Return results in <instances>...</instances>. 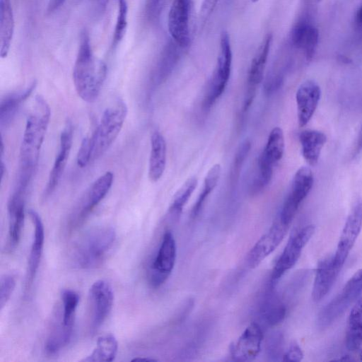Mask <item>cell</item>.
<instances>
[{
    "mask_svg": "<svg viewBox=\"0 0 362 362\" xmlns=\"http://www.w3.org/2000/svg\"><path fill=\"white\" fill-rule=\"evenodd\" d=\"M50 116L48 103L42 96L37 95L27 118L21 144L18 181L28 184L30 182L38 163Z\"/></svg>",
    "mask_w": 362,
    "mask_h": 362,
    "instance_id": "6da1fadb",
    "label": "cell"
},
{
    "mask_svg": "<svg viewBox=\"0 0 362 362\" xmlns=\"http://www.w3.org/2000/svg\"><path fill=\"white\" fill-rule=\"evenodd\" d=\"M107 75V66L97 62L93 52L88 33L83 30L73 70V81L78 96L93 103L98 98Z\"/></svg>",
    "mask_w": 362,
    "mask_h": 362,
    "instance_id": "7a4b0ae2",
    "label": "cell"
},
{
    "mask_svg": "<svg viewBox=\"0 0 362 362\" xmlns=\"http://www.w3.org/2000/svg\"><path fill=\"white\" fill-rule=\"evenodd\" d=\"M115 239V230L110 226H98L88 230L76 244L73 261L81 269L98 267L105 259Z\"/></svg>",
    "mask_w": 362,
    "mask_h": 362,
    "instance_id": "3957f363",
    "label": "cell"
},
{
    "mask_svg": "<svg viewBox=\"0 0 362 362\" xmlns=\"http://www.w3.org/2000/svg\"><path fill=\"white\" fill-rule=\"evenodd\" d=\"M127 115V107L121 100L107 107L99 124L89 137L91 147V160L103 156L119 135Z\"/></svg>",
    "mask_w": 362,
    "mask_h": 362,
    "instance_id": "277c9868",
    "label": "cell"
},
{
    "mask_svg": "<svg viewBox=\"0 0 362 362\" xmlns=\"http://www.w3.org/2000/svg\"><path fill=\"white\" fill-rule=\"evenodd\" d=\"M232 66V50L228 33L223 30L220 35L219 52L216 64L204 95L203 106L210 108L224 93Z\"/></svg>",
    "mask_w": 362,
    "mask_h": 362,
    "instance_id": "5b68a950",
    "label": "cell"
},
{
    "mask_svg": "<svg viewBox=\"0 0 362 362\" xmlns=\"http://www.w3.org/2000/svg\"><path fill=\"white\" fill-rule=\"evenodd\" d=\"M362 292V269L346 282L342 290L320 312L317 324L325 328L341 317Z\"/></svg>",
    "mask_w": 362,
    "mask_h": 362,
    "instance_id": "8992f818",
    "label": "cell"
},
{
    "mask_svg": "<svg viewBox=\"0 0 362 362\" xmlns=\"http://www.w3.org/2000/svg\"><path fill=\"white\" fill-rule=\"evenodd\" d=\"M314 182L312 170L308 167L300 168L295 173L291 189L284 202L279 218L290 226L300 205L310 192Z\"/></svg>",
    "mask_w": 362,
    "mask_h": 362,
    "instance_id": "52a82bcc",
    "label": "cell"
},
{
    "mask_svg": "<svg viewBox=\"0 0 362 362\" xmlns=\"http://www.w3.org/2000/svg\"><path fill=\"white\" fill-rule=\"evenodd\" d=\"M315 229L313 225L305 226L289 238L273 268L271 276L272 286L296 264L304 247L313 235Z\"/></svg>",
    "mask_w": 362,
    "mask_h": 362,
    "instance_id": "ba28073f",
    "label": "cell"
},
{
    "mask_svg": "<svg viewBox=\"0 0 362 362\" xmlns=\"http://www.w3.org/2000/svg\"><path fill=\"white\" fill-rule=\"evenodd\" d=\"M176 243L171 231H166L157 254L151 264L148 279L153 287H159L168 279L172 273L176 261Z\"/></svg>",
    "mask_w": 362,
    "mask_h": 362,
    "instance_id": "9c48e42d",
    "label": "cell"
},
{
    "mask_svg": "<svg viewBox=\"0 0 362 362\" xmlns=\"http://www.w3.org/2000/svg\"><path fill=\"white\" fill-rule=\"evenodd\" d=\"M28 187L16 185L8 204V230L5 250L13 251L21 240L25 221V204Z\"/></svg>",
    "mask_w": 362,
    "mask_h": 362,
    "instance_id": "30bf717a",
    "label": "cell"
},
{
    "mask_svg": "<svg viewBox=\"0 0 362 362\" xmlns=\"http://www.w3.org/2000/svg\"><path fill=\"white\" fill-rule=\"evenodd\" d=\"M88 300L90 312L91 332L103 324L112 308L114 293L111 286L104 280L95 281L89 289Z\"/></svg>",
    "mask_w": 362,
    "mask_h": 362,
    "instance_id": "8fae6325",
    "label": "cell"
},
{
    "mask_svg": "<svg viewBox=\"0 0 362 362\" xmlns=\"http://www.w3.org/2000/svg\"><path fill=\"white\" fill-rule=\"evenodd\" d=\"M362 228V200L354 202L339 236L337 250L333 255L335 263L342 268Z\"/></svg>",
    "mask_w": 362,
    "mask_h": 362,
    "instance_id": "7c38bea8",
    "label": "cell"
},
{
    "mask_svg": "<svg viewBox=\"0 0 362 362\" xmlns=\"http://www.w3.org/2000/svg\"><path fill=\"white\" fill-rule=\"evenodd\" d=\"M289 226L278 218L269 230L256 242L247 253V266L250 269L258 267L279 245L286 235Z\"/></svg>",
    "mask_w": 362,
    "mask_h": 362,
    "instance_id": "4fadbf2b",
    "label": "cell"
},
{
    "mask_svg": "<svg viewBox=\"0 0 362 362\" xmlns=\"http://www.w3.org/2000/svg\"><path fill=\"white\" fill-rule=\"evenodd\" d=\"M114 180V174L107 171L90 185L76 211L72 215L74 227L80 225L89 216L95 206L105 197Z\"/></svg>",
    "mask_w": 362,
    "mask_h": 362,
    "instance_id": "5bb4252c",
    "label": "cell"
},
{
    "mask_svg": "<svg viewBox=\"0 0 362 362\" xmlns=\"http://www.w3.org/2000/svg\"><path fill=\"white\" fill-rule=\"evenodd\" d=\"M191 0H173L168 13V31L180 47L189 43V10Z\"/></svg>",
    "mask_w": 362,
    "mask_h": 362,
    "instance_id": "9a60e30c",
    "label": "cell"
},
{
    "mask_svg": "<svg viewBox=\"0 0 362 362\" xmlns=\"http://www.w3.org/2000/svg\"><path fill=\"white\" fill-rule=\"evenodd\" d=\"M272 42V35L268 34L262 40L252 59L247 76V85L243 109L247 110L255 97L257 87L263 79L268 56Z\"/></svg>",
    "mask_w": 362,
    "mask_h": 362,
    "instance_id": "2e32d148",
    "label": "cell"
},
{
    "mask_svg": "<svg viewBox=\"0 0 362 362\" xmlns=\"http://www.w3.org/2000/svg\"><path fill=\"white\" fill-rule=\"evenodd\" d=\"M262 340L261 327L256 322H252L230 346V354L235 361H251L259 355Z\"/></svg>",
    "mask_w": 362,
    "mask_h": 362,
    "instance_id": "e0dca14e",
    "label": "cell"
},
{
    "mask_svg": "<svg viewBox=\"0 0 362 362\" xmlns=\"http://www.w3.org/2000/svg\"><path fill=\"white\" fill-rule=\"evenodd\" d=\"M321 97L320 86L313 80H307L300 85L296 93L298 125L305 126L313 116Z\"/></svg>",
    "mask_w": 362,
    "mask_h": 362,
    "instance_id": "ac0fdd59",
    "label": "cell"
},
{
    "mask_svg": "<svg viewBox=\"0 0 362 362\" xmlns=\"http://www.w3.org/2000/svg\"><path fill=\"white\" fill-rule=\"evenodd\" d=\"M72 142L73 128L71 123L69 122L61 133L59 151L49 175L44 197H47L52 194L59 182L69 157Z\"/></svg>",
    "mask_w": 362,
    "mask_h": 362,
    "instance_id": "d6986e66",
    "label": "cell"
},
{
    "mask_svg": "<svg viewBox=\"0 0 362 362\" xmlns=\"http://www.w3.org/2000/svg\"><path fill=\"white\" fill-rule=\"evenodd\" d=\"M29 215L34 226V233L28 263L25 288L27 292L30 289L39 268L45 240L44 226L40 216L32 209L29 210Z\"/></svg>",
    "mask_w": 362,
    "mask_h": 362,
    "instance_id": "ffe728a7",
    "label": "cell"
},
{
    "mask_svg": "<svg viewBox=\"0 0 362 362\" xmlns=\"http://www.w3.org/2000/svg\"><path fill=\"white\" fill-rule=\"evenodd\" d=\"M341 269L335 263L333 255L327 257L317 263L312 291L314 301L321 300L329 293Z\"/></svg>",
    "mask_w": 362,
    "mask_h": 362,
    "instance_id": "44dd1931",
    "label": "cell"
},
{
    "mask_svg": "<svg viewBox=\"0 0 362 362\" xmlns=\"http://www.w3.org/2000/svg\"><path fill=\"white\" fill-rule=\"evenodd\" d=\"M319 40V31L316 27L305 21L298 22L292 28V45L303 51L308 61L313 57Z\"/></svg>",
    "mask_w": 362,
    "mask_h": 362,
    "instance_id": "7402d4cb",
    "label": "cell"
},
{
    "mask_svg": "<svg viewBox=\"0 0 362 362\" xmlns=\"http://www.w3.org/2000/svg\"><path fill=\"white\" fill-rule=\"evenodd\" d=\"M167 158L165 138L158 130L151 136V153L148 163V177L151 182H157L163 176Z\"/></svg>",
    "mask_w": 362,
    "mask_h": 362,
    "instance_id": "603a6c76",
    "label": "cell"
},
{
    "mask_svg": "<svg viewBox=\"0 0 362 362\" xmlns=\"http://www.w3.org/2000/svg\"><path fill=\"white\" fill-rule=\"evenodd\" d=\"M326 135L318 130L306 129L300 132L299 141L303 158L310 166H315L320 158L322 148L327 142Z\"/></svg>",
    "mask_w": 362,
    "mask_h": 362,
    "instance_id": "cb8c5ba5",
    "label": "cell"
},
{
    "mask_svg": "<svg viewBox=\"0 0 362 362\" xmlns=\"http://www.w3.org/2000/svg\"><path fill=\"white\" fill-rule=\"evenodd\" d=\"M345 344L349 351L359 349L362 345V292L347 320Z\"/></svg>",
    "mask_w": 362,
    "mask_h": 362,
    "instance_id": "d4e9b609",
    "label": "cell"
},
{
    "mask_svg": "<svg viewBox=\"0 0 362 362\" xmlns=\"http://www.w3.org/2000/svg\"><path fill=\"white\" fill-rule=\"evenodd\" d=\"M37 86V81H33L24 90L11 93L1 100L0 123L1 126L8 125L13 120L18 108L31 95Z\"/></svg>",
    "mask_w": 362,
    "mask_h": 362,
    "instance_id": "484cf974",
    "label": "cell"
},
{
    "mask_svg": "<svg viewBox=\"0 0 362 362\" xmlns=\"http://www.w3.org/2000/svg\"><path fill=\"white\" fill-rule=\"evenodd\" d=\"M14 32V18L11 0H0V56L7 57Z\"/></svg>",
    "mask_w": 362,
    "mask_h": 362,
    "instance_id": "4316f807",
    "label": "cell"
},
{
    "mask_svg": "<svg viewBox=\"0 0 362 362\" xmlns=\"http://www.w3.org/2000/svg\"><path fill=\"white\" fill-rule=\"evenodd\" d=\"M118 349L116 338L111 334L100 337L93 352L83 358L86 362H110L115 360Z\"/></svg>",
    "mask_w": 362,
    "mask_h": 362,
    "instance_id": "83f0119b",
    "label": "cell"
},
{
    "mask_svg": "<svg viewBox=\"0 0 362 362\" xmlns=\"http://www.w3.org/2000/svg\"><path fill=\"white\" fill-rule=\"evenodd\" d=\"M73 329L65 326L59 317L51 328L45 342L46 352L54 354L67 346L71 341Z\"/></svg>",
    "mask_w": 362,
    "mask_h": 362,
    "instance_id": "f1b7e54d",
    "label": "cell"
},
{
    "mask_svg": "<svg viewBox=\"0 0 362 362\" xmlns=\"http://www.w3.org/2000/svg\"><path fill=\"white\" fill-rule=\"evenodd\" d=\"M285 150V139L282 129L274 127L267 138L262 155L269 162L275 165L283 158Z\"/></svg>",
    "mask_w": 362,
    "mask_h": 362,
    "instance_id": "f546056e",
    "label": "cell"
},
{
    "mask_svg": "<svg viewBox=\"0 0 362 362\" xmlns=\"http://www.w3.org/2000/svg\"><path fill=\"white\" fill-rule=\"evenodd\" d=\"M221 166L219 163H216L208 170L204 180L202 190L198 196L194 203L192 216L196 217L202 209L206 199L216 187L221 177Z\"/></svg>",
    "mask_w": 362,
    "mask_h": 362,
    "instance_id": "4dcf8cb0",
    "label": "cell"
},
{
    "mask_svg": "<svg viewBox=\"0 0 362 362\" xmlns=\"http://www.w3.org/2000/svg\"><path fill=\"white\" fill-rule=\"evenodd\" d=\"M198 184L195 177H189L175 194L170 205L168 213L177 217L188 202Z\"/></svg>",
    "mask_w": 362,
    "mask_h": 362,
    "instance_id": "1f68e13d",
    "label": "cell"
},
{
    "mask_svg": "<svg viewBox=\"0 0 362 362\" xmlns=\"http://www.w3.org/2000/svg\"><path fill=\"white\" fill-rule=\"evenodd\" d=\"M62 313L59 315L63 324L74 327L76 308L79 302L78 294L71 289H63L61 293Z\"/></svg>",
    "mask_w": 362,
    "mask_h": 362,
    "instance_id": "d6a6232c",
    "label": "cell"
},
{
    "mask_svg": "<svg viewBox=\"0 0 362 362\" xmlns=\"http://www.w3.org/2000/svg\"><path fill=\"white\" fill-rule=\"evenodd\" d=\"M261 313L264 321L268 325L275 326L284 320L286 308L280 301L270 296L262 305Z\"/></svg>",
    "mask_w": 362,
    "mask_h": 362,
    "instance_id": "836d02e7",
    "label": "cell"
},
{
    "mask_svg": "<svg viewBox=\"0 0 362 362\" xmlns=\"http://www.w3.org/2000/svg\"><path fill=\"white\" fill-rule=\"evenodd\" d=\"M128 5L126 0H118V12L112 37V46L116 47L124 37L127 27Z\"/></svg>",
    "mask_w": 362,
    "mask_h": 362,
    "instance_id": "e575fe53",
    "label": "cell"
},
{
    "mask_svg": "<svg viewBox=\"0 0 362 362\" xmlns=\"http://www.w3.org/2000/svg\"><path fill=\"white\" fill-rule=\"evenodd\" d=\"M251 148V143L248 139H245L239 146L235 157L231 169L230 177L232 180H236L240 174L241 168L247 157Z\"/></svg>",
    "mask_w": 362,
    "mask_h": 362,
    "instance_id": "d590c367",
    "label": "cell"
},
{
    "mask_svg": "<svg viewBox=\"0 0 362 362\" xmlns=\"http://www.w3.org/2000/svg\"><path fill=\"white\" fill-rule=\"evenodd\" d=\"M16 286L15 277L11 274H4L0 279V309L9 300Z\"/></svg>",
    "mask_w": 362,
    "mask_h": 362,
    "instance_id": "8d00e7d4",
    "label": "cell"
},
{
    "mask_svg": "<svg viewBox=\"0 0 362 362\" xmlns=\"http://www.w3.org/2000/svg\"><path fill=\"white\" fill-rule=\"evenodd\" d=\"M258 167L259 174L258 186L264 187L270 182L272 178L274 164L260 154L258 160Z\"/></svg>",
    "mask_w": 362,
    "mask_h": 362,
    "instance_id": "74e56055",
    "label": "cell"
},
{
    "mask_svg": "<svg viewBox=\"0 0 362 362\" xmlns=\"http://www.w3.org/2000/svg\"><path fill=\"white\" fill-rule=\"evenodd\" d=\"M91 160V147L89 137L83 139L76 156V163L78 167L85 168Z\"/></svg>",
    "mask_w": 362,
    "mask_h": 362,
    "instance_id": "f35d334b",
    "label": "cell"
},
{
    "mask_svg": "<svg viewBox=\"0 0 362 362\" xmlns=\"http://www.w3.org/2000/svg\"><path fill=\"white\" fill-rule=\"evenodd\" d=\"M219 0H203L200 11V25L203 27L207 20L210 18Z\"/></svg>",
    "mask_w": 362,
    "mask_h": 362,
    "instance_id": "ab89813d",
    "label": "cell"
},
{
    "mask_svg": "<svg viewBox=\"0 0 362 362\" xmlns=\"http://www.w3.org/2000/svg\"><path fill=\"white\" fill-rule=\"evenodd\" d=\"M282 357L284 361H300L303 358V353L300 347L294 343L290 346Z\"/></svg>",
    "mask_w": 362,
    "mask_h": 362,
    "instance_id": "60d3db41",
    "label": "cell"
},
{
    "mask_svg": "<svg viewBox=\"0 0 362 362\" xmlns=\"http://www.w3.org/2000/svg\"><path fill=\"white\" fill-rule=\"evenodd\" d=\"M351 353L339 358V361H362V350L361 349L349 351Z\"/></svg>",
    "mask_w": 362,
    "mask_h": 362,
    "instance_id": "b9f144b4",
    "label": "cell"
},
{
    "mask_svg": "<svg viewBox=\"0 0 362 362\" xmlns=\"http://www.w3.org/2000/svg\"><path fill=\"white\" fill-rule=\"evenodd\" d=\"M66 0H49L47 11L49 13H53L59 8Z\"/></svg>",
    "mask_w": 362,
    "mask_h": 362,
    "instance_id": "7bdbcfd3",
    "label": "cell"
},
{
    "mask_svg": "<svg viewBox=\"0 0 362 362\" xmlns=\"http://www.w3.org/2000/svg\"><path fill=\"white\" fill-rule=\"evenodd\" d=\"M362 149V125H361V130L359 132V135H358V141H357V145H356V151H359Z\"/></svg>",
    "mask_w": 362,
    "mask_h": 362,
    "instance_id": "ee69618b",
    "label": "cell"
},
{
    "mask_svg": "<svg viewBox=\"0 0 362 362\" xmlns=\"http://www.w3.org/2000/svg\"><path fill=\"white\" fill-rule=\"evenodd\" d=\"M356 19L359 23H362V4L357 11Z\"/></svg>",
    "mask_w": 362,
    "mask_h": 362,
    "instance_id": "f6af8a7d",
    "label": "cell"
},
{
    "mask_svg": "<svg viewBox=\"0 0 362 362\" xmlns=\"http://www.w3.org/2000/svg\"><path fill=\"white\" fill-rule=\"evenodd\" d=\"M132 361H155V360L151 359V358H136L133 359Z\"/></svg>",
    "mask_w": 362,
    "mask_h": 362,
    "instance_id": "bcb514c9",
    "label": "cell"
},
{
    "mask_svg": "<svg viewBox=\"0 0 362 362\" xmlns=\"http://www.w3.org/2000/svg\"><path fill=\"white\" fill-rule=\"evenodd\" d=\"M160 0H148V1L150 2L151 4H156L158 1H160Z\"/></svg>",
    "mask_w": 362,
    "mask_h": 362,
    "instance_id": "7dc6e473",
    "label": "cell"
},
{
    "mask_svg": "<svg viewBox=\"0 0 362 362\" xmlns=\"http://www.w3.org/2000/svg\"><path fill=\"white\" fill-rule=\"evenodd\" d=\"M98 1H100L102 2H106L107 0H98Z\"/></svg>",
    "mask_w": 362,
    "mask_h": 362,
    "instance_id": "c3c4849f",
    "label": "cell"
},
{
    "mask_svg": "<svg viewBox=\"0 0 362 362\" xmlns=\"http://www.w3.org/2000/svg\"><path fill=\"white\" fill-rule=\"evenodd\" d=\"M252 2H257L259 0H251Z\"/></svg>",
    "mask_w": 362,
    "mask_h": 362,
    "instance_id": "681fc988",
    "label": "cell"
}]
</instances>
